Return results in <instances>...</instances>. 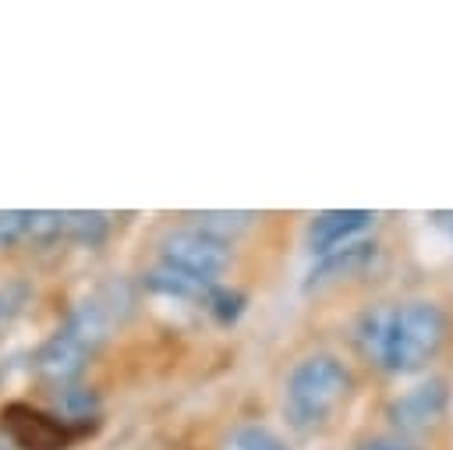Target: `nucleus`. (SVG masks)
Masks as SVG:
<instances>
[{
    "mask_svg": "<svg viewBox=\"0 0 453 450\" xmlns=\"http://www.w3.org/2000/svg\"><path fill=\"white\" fill-rule=\"evenodd\" d=\"M350 397V372L333 354H308L287 376V418L297 429L322 425Z\"/></svg>",
    "mask_w": 453,
    "mask_h": 450,
    "instance_id": "f257e3e1",
    "label": "nucleus"
},
{
    "mask_svg": "<svg viewBox=\"0 0 453 450\" xmlns=\"http://www.w3.org/2000/svg\"><path fill=\"white\" fill-rule=\"evenodd\" d=\"M446 340V312L435 301H407L393 312L386 365L389 372H414L439 354Z\"/></svg>",
    "mask_w": 453,
    "mask_h": 450,
    "instance_id": "f03ea898",
    "label": "nucleus"
},
{
    "mask_svg": "<svg viewBox=\"0 0 453 450\" xmlns=\"http://www.w3.org/2000/svg\"><path fill=\"white\" fill-rule=\"evenodd\" d=\"M159 252H163V262H170V266H177L184 273H195L202 280H216L230 262V244L216 241V237H209V234H202L195 227L170 230L163 237Z\"/></svg>",
    "mask_w": 453,
    "mask_h": 450,
    "instance_id": "7ed1b4c3",
    "label": "nucleus"
},
{
    "mask_svg": "<svg viewBox=\"0 0 453 450\" xmlns=\"http://www.w3.org/2000/svg\"><path fill=\"white\" fill-rule=\"evenodd\" d=\"M0 422H4V432L14 439V446L21 450H67V429L53 415L32 404H21V400L4 404Z\"/></svg>",
    "mask_w": 453,
    "mask_h": 450,
    "instance_id": "20e7f679",
    "label": "nucleus"
},
{
    "mask_svg": "<svg viewBox=\"0 0 453 450\" xmlns=\"http://www.w3.org/2000/svg\"><path fill=\"white\" fill-rule=\"evenodd\" d=\"M88 354H92V347H85L74 333H67V330L60 326L50 340H42V344L35 347L32 369H35L39 379H46V383H53V386H71V383L81 376Z\"/></svg>",
    "mask_w": 453,
    "mask_h": 450,
    "instance_id": "39448f33",
    "label": "nucleus"
},
{
    "mask_svg": "<svg viewBox=\"0 0 453 450\" xmlns=\"http://www.w3.org/2000/svg\"><path fill=\"white\" fill-rule=\"evenodd\" d=\"M446 383L442 379H428V383H418L411 386L407 393H400L396 400H389L386 407V418L393 429L400 432H418V429H428L442 418L446 411Z\"/></svg>",
    "mask_w": 453,
    "mask_h": 450,
    "instance_id": "423d86ee",
    "label": "nucleus"
},
{
    "mask_svg": "<svg viewBox=\"0 0 453 450\" xmlns=\"http://www.w3.org/2000/svg\"><path fill=\"white\" fill-rule=\"evenodd\" d=\"M368 223H372L368 209H329V213H319L311 220V227H308V248L315 255H326V252L354 241V234H361Z\"/></svg>",
    "mask_w": 453,
    "mask_h": 450,
    "instance_id": "0eeeda50",
    "label": "nucleus"
},
{
    "mask_svg": "<svg viewBox=\"0 0 453 450\" xmlns=\"http://www.w3.org/2000/svg\"><path fill=\"white\" fill-rule=\"evenodd\" d=\"M372 259H375V241H347V244L326 252V255L311 266L304 287H329V283H336V280H347V276L361 273Z\"/></svg>",
    "mask_w": 453,
    "mask_h": 450,
    "instance_id": "6e6552de",
    "label": "nucleus"
},
{
    "mask_svg": "<svg viewBox=\"0 0 453 450\" xmlns=\"http://www.w3.org/2000/svg\"><path fill=\"white\" fill-rule=\"evenodd\" d=\"M393 312L396 305H375L357 319V351L372 361V365H386V351H389V333H393Z\"/></svg>",
    "mask_w": 453,
    "mask_h": 450,
    "instance_id": "1a4fd4ad",
    "label": "nucleus"
},
{
    "mask_svg": "<svg viewBox=\"0 0 453 450\" xmlns=\"http://www.w3.org/2000/svg\"><path fill=\"white\" fill-rule=\"evenodd\" d=\"M145 287L156 294H170V298H198L205 301V294L212 291V280H202L195 273H184L170 262H159L156 269L145 273Z\"/></svg>",
    "mask_w": 453,
    "mask_h": 450,
    "instance_id": "9d476101",
    "label": "nucleus"
},
{
    "mask_svg": "<svg viewBox=\"0 0 453 450\" xmlns=\"http://www.w3.org/2000/svg\"><path fill=\"white\" fill-rule=\"evenodd\" d=\"M188 220H191V227H195V230H202V234H209V237H216V241H226V237H234V234L248 230V227H251V220H255V213L205 209V213H188Z\"/></svg>",
    "mask_w": 453,
    "mask_h": 450,
    "instance_id": "9b49d317",
    "label": "nucleus"
},
{
    "mask_svg": "<svg viewBox=\"0 0 453 450\" xmlns=\"http://www.w3.org/2000/svg\"><path fill=\"white\" fill-rule=\"evenodd\" d=\"M106 227H110L106 213H96V209L85 213V209H78V213H64L60 234L71 237V241H81V244H99L106 237Z\"/></svg>",
    "mask_w": 453,
    "mask_h": 450,
    "instance_id": "f8f14e48",
    "label": "nucleus"
},
{
    "mask_svg": "<svg viewBox=\"0 0 453 450\" xmlns=\"http://www.w3.org/2000/svg\"><path fill=\"white\" fill-rule=\"evenodd\" d=\"M223 450H287V443L265 425H241V429H234V436L226 439Z\"/></svg>",
    "mask_w": 453,
    "mask_h": 450,
    "instance_id": "ddd939ff",
    "label": "nucleus"
},
{
    "mask_svg": "<svg viewBox=\"0 0 453 450\" xmlns=\"http://www.w3.org/2000/svg\"><path fill=\"white\" fill-rule=\"evenodd\" d=\"M205 305H209V312H212L219 322H234V319L241 315V308H244V294L226 291V287H212V291L205 294Z\"/></svg>",
    "mask_w": 453,
    "mask_h": 450,
    "instance_id": "4468645a",
    "label": "nucleus"
},
{
    "mask_svg": "<svg viewBox=\"0 0 453 450\" xmlns=\"http://www.w3.org/2000/svg\"><path fill=\"white\" fill-rule=\"evenodd\" d=\"M60 223H64V213H53V209H32L28 213V237L32 241H50L60 234Z\"/></svg>",
    "mask_w": 453,
    "mask_h": 450,
    "instance_id": "2eb2a0df",
    "label": "nucleus"
},
{
    "mask_svg": "<svg viewBox=\"0 0 453 450\" xmlns=\"http://www.w3.org/2000/svg\"><path fill=\"white\" fill-rule=\"evenodd\" d=\"M28 230V209H0V244H14Z\"/></svg>",
    "mask_w": 453,
    "mask_h": 450,
    "instance_id": "dca6fc26",
    "label": "nucleus"
},
{
    "mask_svg": "<svg viewBox=\"0 0 453 450\" xmlns=\"http://www.w3.org/2000/svg\"><path fill=\"white\" fill-rule=\"evenodd\" d=\"M57 404L71 415H88V407H96V393H88L85 386H60Z\"/></svg>",
    "mask_w": 453,
    "mask_h": 450,
    "instance_id": "f3484780",
    "label": "nucleus"
},
{
    "mask_svg": "<svg viewBox=\"0 0 453 450\" xmlns=\"http://www.w3.org/2000/svg\"><path fill=\"white\" fill-rule=\"evenodd\" d=\"M357 450H418V446L403 436H372V439L357 443Z\"/></svg>",
    "mask_w": 453,
    "mask_h": 450,
    "instance_id": "a211bd4d",
    "label": "nucleus"
},
{
    "mask_svg": "<svg viewBox=\"0 0 453 450\" xmlns=\"http://www.w3.org/2000/svg\"><path fill=\"white\" fill-rule=\"evenodd\" d=\"M435 220L446 223V227H453V213H435Z\"/></svg>",
    "mask_w": 453,
    "mask_h": 450,
    "instance_id": "6ab92c4d",
    "label": "nucleus"
},
{
    "mask_svg": "<svg viewBox=\"0 0 453 450\" xmlns=\"http://www.w3.org/2000/svg\"><path fill=\"white\" fill-rule=\"evenodd\" d=\"M0 319H4V298H0Z\"/></svg>",
    "mask_w": 453,
    "mask_h": 450,
    "instance_id": "aec40b11",
    "label": "nucleus"
}]
</instances>
